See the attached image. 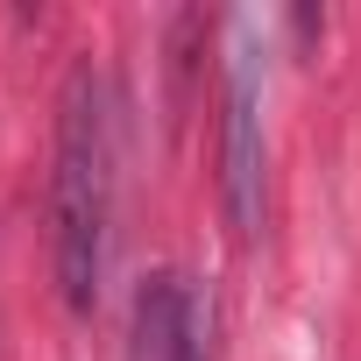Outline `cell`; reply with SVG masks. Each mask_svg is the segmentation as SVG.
Wrapping results in <instances>:
<instances>
[{
	"instance_id": "1",
	"label": "cell",
	"mask_w": 361,
	"mask_h": 361,
	"mask_svg": "<svg viewBox=\"0 0 361 361\" xmlns=\"http://www.w3.org/2000/svg\"><path fill=\"white\" fill-rule=\"evenodd\" d=\"M106 234H114V114H106V78L92 64H71L64 99H57V170H50V241H57V283H64L71 312L99 305Z\"/></svg>"
},
{
	"instance_id": "2",
	"label": "cell",
	"mask_w": 361,
	"mask_h": 361,
	"mask_svg": "<svg viewBox=\"0 0 361 361\" xmlns=\"http://www.w3.org/2000/svg\"><path fill=\"white\" fill-rule=\"evenodd\" d=\"M220 206H227L234 241H255V227H262V43H255V29H234V57H227Z\"/></svg>"
},
{
	"instance_id": "3",
	"label": "cell",
	"mask_w": 361,
	"mask_h": 361,
	"mask_svg": "<svg viewBox=\"0 0 361 361\" xmlns=\"http://www.w3.org/2000/svg\"><path fill=\"white\" fill-rule=\"evenodd\" d=\"M170 361H213V305L199 290H185V312H177V347Z\"/></svg>"
}]
</instances>
